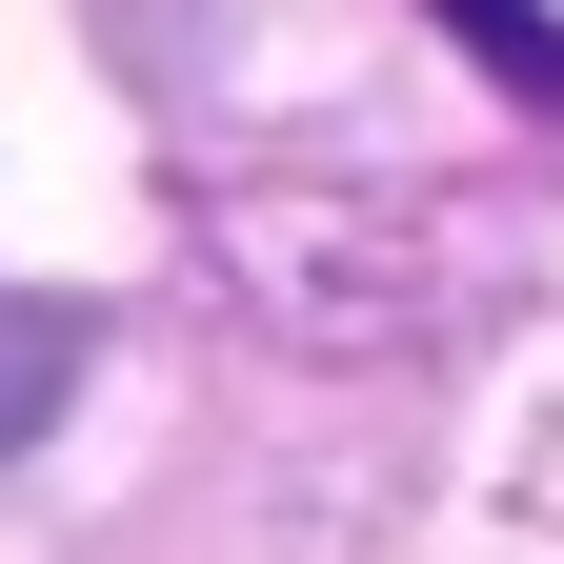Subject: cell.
I'll return each mask as SVG.
<instances>
[{
	"instance_id": "obj_1",
	"label": "cell",
	"mask_w": 564,
	"mask_h": 564,
	"mask_svg": "<svg viewBox=\"0 0 564 564\" xmlns=\"http://www.w3.org/2000/svg\"><path fill=\"white\" fill-rule=\"evenodd\" d=\"M61 383H82V303H0V444H41Z\"/></svg>"
},
{
	"instance_id": "obj_2",
	"label": "cell",
	"mask_w": 564,
	"mask_h": 564,
	"mask_svg": "<svg viewBox=\"0 0 564 564\" xmlns=\"http://www.w3.org/2000/svg\"><path fill=\"white\" fill-rule=\"evenodd\" d=\"M444 21L505 61V82H544V101H564V21H544V0H444Z\"/></svg>"
}]
</instances>
